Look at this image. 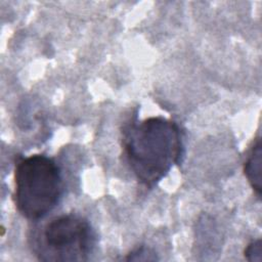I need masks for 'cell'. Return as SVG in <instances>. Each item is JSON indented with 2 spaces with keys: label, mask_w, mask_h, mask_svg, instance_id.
Returning <instances> with one entry per match:
<instances>
[{
  "label": "cell",
  "mask_w": 262,
  "mask_h": 262,
  "mask_svg": "<svg viewBox=\"0 0 262 262\" xmlns=\"http://www.w3.org/2000/svg\"><path fill=\"white\" fill-rule=\"evenodd\" d=\"M95 244V232L85 218L62 214L43 226L34 252L41 261H87Z\"/></svg>",
  "instance_id": "3"
},
{
  "label": "cell",
  "mask_w": 262,
  "mask_h": 262,
  "mask_svg": "<svg viewBox=\"0 0 262 262\" xmlns=\"http://www.w3.org/2000/svg\"><path fill=\"white\" fill-rule=\"evenodd\" d=\"M261 138L257 137L253 140L247 152L244 162V173L250 186L258 198L261 195Z\"/></svg>",
  "instance_id": "4"
},
{
  "label": "cell",
  "mask_w": 262,
  "mask_h": 262,
  "mask_svg": "<svg viewBox=\"0 0 262 262\" xmlns=\"http://www.w3.org/2000/svg\"><path fill=\"white\" fill-rule=\"evenodd\" d=\"M262 245H261V239H254L251 243L248 244V246L245 249L244 255L245 258L248 261H258L260 262L262 260Z\"/></svg>",
  "instance_id": "5"
},
{
  "label": "cell",
  "mask_w": 262,
  "mask_h": 262,
  "mask_svg": "<svg viewBox=\"0 0 262 262\" xmlns=\"http://www.w3.org/2000/svg\"><path fill=\"white\" fill-rule=\"evenodd\" d=\"M123 148L132 173L146 187L157 185L184 154L178 124L164 117H150L127 126Z\"/></svg>",
  "instance_id": "1"
},
{
  "label": "cell",
  "mask_w": 262,
  "mask_h": 262,
  "mask_svg": "<svg viewBox=\"0 0 262 262\" xmlns=\"http://www.w3.org/2000/svg\"><path fill=\"white\" fill-rule=\"evenodd\" d=\"M62 190L61 171L53 159L32 155L15 162L13 201L23 217L43 218L58 204Z\"/></svg>",
  "instance_id": "2"
},
{
  "label": "cell",
  "mask_w": 262,
  "mask_h": 262,
  "mask_svg": "<svg viewBox=\"0 0 262 262\" xmlns=\"http://www.w3.org/2000/svg\"><path fill=\"white\" fill-rule=\"evenodd\" d=\"M128 261H148V260H157V256L154 251H151L148 248L140 247L128 254V256L125 258Z\"/></svg>",
  "instance_id": "6"
}]
</instances>
